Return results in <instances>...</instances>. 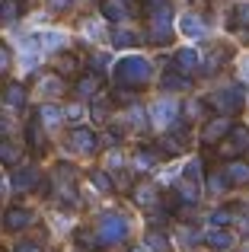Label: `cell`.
Here are the masks:
<instances>
[{"instance_id":"obj_26","label":"cell","mask_w":249,"mask_h":252,"mask_svg":"<svg viewBox=\"0 0 249 252\" xmlns=\"http://www.w3.org/2000/svg\"><path fill=\"white\" fill-rule=\"evenodd\" d=\"M38 45H45V48H61L64 35H58V32H42V35H38Z\"/></svg>"},{"instance_id":"obj_19","label":"cell","mask_w":249,"mask_h":252,"mask_svg":"<svg viewBox=\"0 0 249 252\" xmlns=\"http://www.w3.org/2000/svg\"><path fill=\"white\" fill-rule=\"evenodd\" d=\"M176 198H179L182 204H195L198 201V189H195L192 182H182L179 189H176Z\"/></svg>"},{"instance_id":"obj_42","label":"cell","mask_w":249,"mask_h":252,"mask_svg":"<svg viewBox=\"0 0 249 252\" xmlns=\"http://www.w3.org/2000/svg\"><path fill=\"white\" fill-rule=\"evenodd\" d=\"M6 131H10V122H6V118H3V115H0V137H3V134H6Z\"/></svg>"},{"instance_id":"obj_34","label":"cell","mask_w":249,"mask_h":252,"mask_svg":"<svg viewBox=\"0 0 249 252\" xmlns=\"http://www.w3.org/2000/svg\"><path fill=\"white\" fill-rule=\"evenodd\" d=\"M154 160H156V157L150 154V150H141V154H137V166H141V169H150V166H154Z\"/></svg>"},{"instance_id":"obj_32","label":"cell","mask_w":249,"mask_h":252,"mask_svg":"<svg viewBox=\"0 0 249 252\" xmlns=\"http://www.w3.org/2000/svg\"><path fill=\"white\" fill-rule=\"evenodd\" d=\"M249 26V6H237V10H233V26Z\"/></svg>"},{"instance_id":"obj_11","label":"cell","mask_w":249,"mask_h":252,"mask_svg":"<svg viewBox=\"0 0 249 252\" xmlns=\"http://www.w3.org/2000/svg\"><path fill=\"white\" fill-rule=\"evenodd\" d=\"M224 176H227V182H230V185H243V182H249V163H243V160L227 163Z\"/></svg>"},{"instance_id":"obj_6","label":"cell","mask_w":249,"mask_h":252,"mask_svg":"<svg viewBox=\"0 0 249 252\" xmlns=\"http://www.w3.org/2000/svg\"><path fill=\"white\" fill-rule=\"evenodd\" d=\"M230 118H211V122L205 125V131H201V144H218L220 137L230 134Z\"/></svg>"},{"instance_id":"obj_10","label":"cell","mask_w":249,"mask_h":252,"mask_svg":"<svg viewBox=\"0 0 249 252\" xmlns=\"http://www.w3.org/2000/svg\"><path fill=\"white\" fill-rule=\"evenodd\" d=\"M32 185H38V172L32 166H23V169L13 172V191H26V189H32Z\"/></svg>"},{"instance_id":"obj_18","label":"cell","mask_w":249,"mask_h":252,"mask_svg":"<svg viewBox=\"0 0 249 252\" xmlns=\"http://www.w3.org/2000/svg\"><path fill=\"white\" fill-rule=\"evenodd\" d=\"M134 201L141 204V208H150V204L156 201V191H154V185H137V189H134Z\"/></svg>"},{"instance_id":"obj_21","label":"cell","mask_w":249,"mask_h":252,"mask_svg":"<svg viewBox=\"0 0 249 252\" xmlns=\"http://www.w3.org/2000/svg\"><path fill=\"white\" fill-rule=\"evenodd\" d=\"M147 249H154V252H166L169 249V240L163 233H156V230H150L147 233Z\"/></svg>"},{"instance_id":"obj_25","label":"cell","mask_w":249,"mask_h":252,"mask_svg":"<svg viewBox=\"0 0 249 252\" xmlns=\"http://www.w3.org/2000/svg\"><path fill=\"white\" fill-rule=\"evenodd\" d=\"M230 217H233V211H230V208H220V211H214V214H211V223H214V230H224L227 223H230Z\"/></svg>"},{"instance_id":"obj_45","label":"cell","mask_w":249,"mask_h":252,"mask_svg":"<svg viewBox=\"0 0 249 252\" xmlns=\"http://www.w3.org/2000/svg\"><path fill=\"white\" fill-rule=\"evenodd\" d=\"M131 252H150L147 246H137V249H131Z\"/></svg>"},{"instance_id":"obj_12","label":"cell","mask_w":249,"mask_h":252,"mask_svg":"<svg viewBox=\"0 0 249 252\" xmlns=\"http://www.w3.org/2000/svg\"><path fill=\"white\" fill-rule=\"evenodd\" d=\"M163 144H166V150H169V154H182V150L188 147V131H186V128H176V131H169V134H166V141H163Z\"/></svg>"},{"instance_id":"obj_44","label":"cell","mask_w":249,"mask_h":252,"mask_svg":"<svg viewBox=\"0 0 249 252\" xmlns=\"http://www.w3.org/2000/svg\"><path fill=\"white\" fill-rule=\"evenodd\" d=\"M144 3H147V6H160L163 0H144Z\"/></svg>"},{"instance_id":"obj_4","label":"cell","mask_w":249,"mask_h":252,"mask_svg":"<svg viewBox=\"0 0 249 252\" xmlns=\"http://www.w3.org/2000/svg\"><path fill=\"white\" fill-rule=\"evenodd\" d=\"M211 102H214V109H218V112H224V115H233V112L243 105V90H240V86H233V90H224V93H218Z\"/></svg>"},{"instance_id":"obj_43","label":"cell","mask_w":249,"mask_h":252,"mask_svg":"<svg viewBox=\"0 0 249 252\" xmlns=\"http://www.w3.org/2000/svg\"><path fill=\"white\" fill-rule=\"evenodd\" d=\"M51 3H55V6H67L70 0H51Z\"/></svg>"},{"instance_id":"obj_40","label":"cell","mask_w":249,"mask_h":252,"mask_svg":"<svg viewBox=\"0 0 249 252\" xmlns=\"http://www.w3.org/2000/svg\"><path fill=\"white\" fill-rule=\"evenodd\" d=\"M13 252H42V246H38V243H19Z\"/></svg>"},{"instance_id":"obj_7","label":"cell","mask_w":249,"mask_h":252,"mask_svg":"<svg viewBox=\"0 0 249 252\" xmlns=\"http://www.w3.org/2000/svg\"><path fill=\"white\" fill-rule=\"evenodd\" d=\"M173 64H176V74L179 77H188L195 67H198V55H195L192 48H182V51H176Z\"/></svg>"},{"instance_id":"obj_2","label":"cell","mask_w":249,"mask_h":252,"mask_svg":"<svg viewBox=\"0 0 249 252\" xmlns=\"http://www.w3.org/2000/svg\"><path fill=\"white\" fill-rule=\"evenodd\" d=\"M169 35H173V10L166 3H160L150 10V42L166 45Z\"/></svg>"},{"instance_id":"obj_5","label":"cell","mask_w":249,"mask_h":252,"mask_svg":"<svg viewBox=\"0 0 249 252\" xmlns=\"http://www.w3.org/2000/svg\"><path fill=\"white\" fill-rule=\"evenodd\" d=\"M70 147H74L77 154H96L99 137H96L90 128H74V131H70Z\"/></svg>"},{"instance_id":"obj_47","label":"cell","mask_w":249,"mask_h":252,"mask_svg":"<svg viewBox=\"0 0 249 252\" xmlns=\"http://www.w3.org/2000/svg\"><path fill=\"white\" fill-rule=\"evenodd\" d=\"M0 189H3V182H0Z\"/></svg>"},{"instance_id":"obj_3","label":"cell","mask_w":249,"mask_h":252,"mask_svg":"<svg viewBox=\"0 0 249 252\" xmlns=\"http://www.w3.org/2000/svg\"><path fill=\"white\" fill-rule=\"evenodd\" d=\"M128 236V223H124V217L119 214H106L99 220V233H96V240L99 243H119Z\"/></svg>"},{"instance_id":"obj_9","label":"cell","mask_w":249,"mask_h":252,"mask_svg":"<svg viewBox=\"0 0 249 252\" xmlns=\"http://www.w3.org/2000/svg\"><path fill=\"white\" fill-rule=\"evenodd\" d=\"M29 223H32V214H29L26 208H10V211L3 214V227H6V230H26Z\"/></svg>"},{"instance_id":"obj_39","label":"cell","mask_w":249,"mask_h":252,"mask_svg":"<svg viewBox=\"0 0 249 252\" xmlns=\"http://www.w3.org/2000/svg\"><path fill=\"white\" fill-rule=\"evenodd\" d=\"M93 182H96V185H99V189H102V191H112V182H109V179H106V176H102V172H93Z\"/></svg>"},{"instance_id":"obj_38","label":"cell","mask_w":249,"mask_h":252,"mask_svg":"<svg viewBox=\"0 0 249 252\" xmlns=\"http://www.w3.org/2000/svg\"><path fill=\"white\" fill-rule=\"evenodd\" d=\"M29 144L32 147H42V134H38V128H35V122L29 125Z\"/></svg>"},{"instance_id":"obj_16","label":"cell","mask_w":249,"mask_h":252,"mask_svg":"<svg viewBox=\"0 0 249 252\" xmlns=\"http://www.w3.org/2000/svg\"><path fill=\"white\" fill-rule=\"evenodd\" d=\"M182 32H186V35H195V38H201L208 29H205V23H201L198 16H192V13H188V16L182 19Z\"/></svg>"},{"instance_id":"obj_30","label":"cell","mask_w":249,"mask_h":252,"mask_svg":"<svg viewBox=\"0 0 249 252\" xmlns=\"http://www.w3.org/2000/svg\"><path fill=\"white\" fill-rule=\"evenodd\" d=\"M74 67H77V61H74V58H61V61H58V74H61V77H67V74H74Z\"/></svg>"},{"instance_id":"obj_14","label":"cell","mask_w":249,"mask_h":252,"mask_svg":"<svg viewBox=\"0 0 249 252\" xmlns=\"http://www.w3.org/2000/svg\"><path fill=\"white\" fill-rule=\"evenodd\" d=\"M208 246L211 249H230L233 233H227V230H211V233H208Z\"/></svg>"},{"instance_id":"obj_37","label":"cell","mask_w":249,"mask_h":252,"mask_svg":"<svg viewBox=\"0 0 249 252\" xmlns=\"http://www.w3.org/2000/svg\"><path fill=\"white\" fill-rule=\"evenodd\" d=\"M61 115H67L70 122H80V118H83V109H80V105H67V112H61Z\"/></svg>"},{"instance_id":"obj_41","label":"cell","mask_w":249,"mask_h":252,"mask_svg":"<svg viewBox=\"0 0 249 252\" xmlns=\"http://www.w3.org/2000/svg\"><path fill=\"white\" fill-rule=\"evenodd\" d=\"M106 64H109V58H106V55H96V58H93V67L99 70V74L106 70Z\"/></svg>"},{"instance_id":"obj_35","label":"cell","mask_w":249,"mask_h":252,"mask_svg":"<svg viewBox=\"0 0 249 252\" xmlns=\"http://www.w3.org/2000/svg\"><path fill=\"white\" fill-rule=\"evenodd\" d=\"M6 70H10V48L0 45V74H6Z\"/></svg>"},{"instance_id":"obj_13","label":"cell","mask_w":249,"mask_h":252,"mask_svg":"<svg viewBox=\"0 0 249 252\" xmlns=\"http://www.w3.org/2000/svg\"><path fill=\"white\" fill-rule=\"evenodd\" d=\"M23 16V0H3L0 3V19L3 23H13V19Z\"/></svg>"},{"instance_id":"obj_28","label":"cell","mask_w":249,"mask_h":252,"mask_svg":"<svg viewBox=\"0 0 249 252\" xmlns=\"http://www.w3.org/2000/svg\"><path fill=\"white\" fill-rule=\"evenodd\" d=\"M188 80L186 77H179V74H166L163 77V90H186Z\"/></svg>"},{"instance_id":"obj_20","label":"cell","mask_w":249,"mask_h":252,"mask_svg":"<svg viewBox=\"0 0 249 252\" xmlns=\"http://www.w3.org/2000/svg\"><path fill=\"white\" fill-rule=\"evenodd\" d=\"M134 42H137V35L128 32V29H115L112 32V45H115V48H131Z\"/></svg>"},{"instance_id":"obj_33","label":"cell","mask_w":249,"mask_h":252,"mask_svg":"<svg viewBox=\"0 0 249 252\" xmlns=\"http://www.w3.org/2000/svg\"><path fill=\"white\" fill-rule=\"evenodd\" d=\"M77 243H80V246H90V249L99 246V240H96L93 233H87V230H80V233H77Z\"/></svg>"},{"instance_id":"obj_8","label":"cell","mask_w":249,"mask_h":252,"mask_svg":"<svg viewBox=\"0 0 249 252\" xmlns=\"http://www.w3.org/2000/svg\"><path fill=\"white\" fill-rule=\"evenodd\" d=\"M176 112H179V109H176L173 99H160V102L150 109V115H154L156 125H173V122H176Z\"/></svg>"},{"instance_id":"obj_27","label":"cell","mask_w":249,"mask_h":252,"mask_svg":"<svg viewBox=\"0 0 249 252\" xmlns=\"http://www.w3.org/2000/svg\"><path fill=\"white\" fill-rule=\"evenodd\" d=\"M227 185H230V182H227L224 172H214V176H208V191H214V195H218V191H224Z\"/></svg>"},{"instance_id":"obj_24","label":"cell","mask_w":249,"mask_h":252,"mask_svg":"<svg viewBox=\"0 0 249 252\" xmlns=\"http://www.w3.org/2000/svg\"><path fill=\"white\" fill-rule=\"evenodd\" d=\"M102 16L106 19H115V23H119V19H124V10L119 3H112V0H102Z\"/></svg>"},{"instance_id":"obj_1","label":"cell","mask_w":249,"mask_h":252,"mask_svg":"<svg viewBox=\"0 0 249 252\" xmlns=\"http://www.w3.org/2000/svg\"><path fill=\"white\" fill-rule=\"evenodd\" d=\"M150 80V64L144 61V58H122L119 64H115V83L119 86H141V83H147Z\"/></svg>"},{"instance_id":"obj_31","label":"cell","mask_w":249,"mask_h":252,"mask_svg":"<svg viewBox=\"0 0 249 252\" xmlns=\"http://www.w3.org/2000/svg\"><path fill=\"white\" fill-rule=\"evenodd\" d=\"M186 179H188V182H198V179H201V163L198 160H192L186 166Z\"/></svg>"},{"instance_id":"obj_46","label":"cell","mask_w":249,"mask_h":252,"mask_svg":"<svg viewBox=\"0 0 249 252\" xmlns=\"http://www.w3.org/2000/svg\"><path fill=\"white\" fill-rule=\"evenodd\" d=\"M243 77H249V61H246V64H243Z\"/></svg>"},{"instance_id":"obj_17","label":"cell","mask_w":249,"mask_h":252,"mask_svg":"<svg viewBox=\"0 0 249 252\" xmlns=\"http://www.w3.org/2000/svg\"><path fill=\"white\" fill-rule=\"evenodd\" d=\"M96 93H99V77H80V80H77V96H96Z\"/></svg>"},{"instance_id":"obj_15","label":"cell","mask_w":249,"mask_h":252,"mask_svg":"<svg viewBox=\"0 0 249 252\" xmlns=\"http://www.w3.org/2000/svg\"><path fill=\"white\" fill-rule=\"evenodd\" d=\"M3 99L13 105V109H23V105H26V90H23L19 83H10V86L3 90Z\"/></svg>"},{"instance_id":"obj_22","label":"cell","mask_w":249,"mask_h":252,"mask_svg":"<svg viewBox=\"0 0 249 252\" xmlns=\"http://www.w3.org/2000/svg\"><path fill=\"white\" fill-rule=\"evenodd\" d=\"M19 160V150L13 147V144H6V141H0V163H6V166H13V163Z\"/></svg>"},{"instance_id":"obj_23","label":"cell","mask_w":249,"mask_h":252,"mask_svg":"<svg viewBox=\"0 0 249 252\" xmlns=\"http://www.w3.org/2000/svg\"><path fill=\"white\" fill-rule=\"evenodd\" d=\"M38 115H42L45 125H58V122H61V109H58V105H42Z\"/></svg>"},{"instance_id":"obj_36","label":"cell","mask_w":249,"mask_h":252,"mask_svg":"<svg viewBox=\"0 0 249 252\" xmlns=\"http://www.w3.org/2000/svg\"><path fill=\"white\" fill-rule=\"evenodd\" d=\"M42 90L48 93V96H58V93H61V83H58L55 77H51V80H45V83H42Z\"/></svg>"},{"instance_id":"obj_29","label":"cell","mask_w":249,"mask_h":252,"mask_svg":"<svg viewBox=\"0 0 249 252\" xmlns=\"http://www.w3.org/2000/svg\"><path fill=\"white\" fill-rule=\"evenodd\" d=\"M90 112H93L96 122H106V118H109V102H106V99H93V109H90Z\"/></svg>"}]
</instances>
